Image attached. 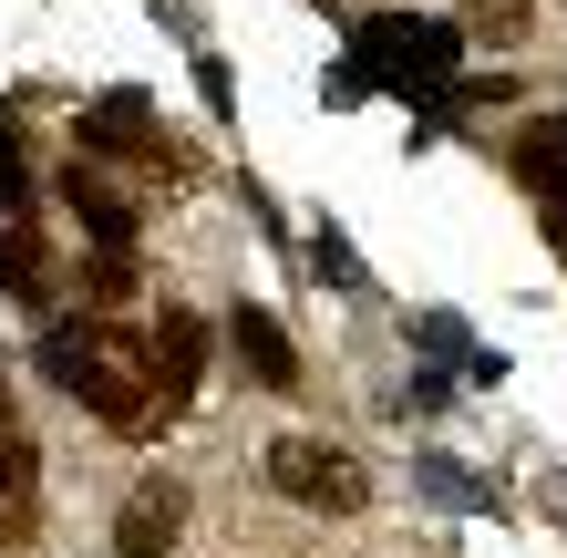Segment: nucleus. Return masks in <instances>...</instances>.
Returning a JSON list of instances; mask_svg holds the SVG:
<instances>
[{
  "label": "nucleus",
  "mask_w": 567,
  "mask_h": 558,
  "mask_svg": "<svg viewBox=\"0 0 567 558\" xmlns=\"http://www.w3.org/2000/svg\"><path fill=\"white\" fill-rule=\"evenodd\" d=\"M62 196H73V217H83L104 248H135V217L114 207V186H104V176H83V166H73V176H62Z\"/></svg>",
  "instance_id": "1a4fd4ad"
},
{
  "label": "nucleus",
  "mask_w": 567,
  "mask_h": 558,
  "mask_svg": "<svg viewBox=\"0 0 567 558\" xmlns=\"http://www.w3.org/2000/svg\"><path fill=\"white\" fill-rule=\"evenodd\" d=\"M176 528H186V486H135L114 517V558H165Z\"/></svg>",
  "instance_id": "423d86ee"
},
{
  "label": "nucleus",
  "mask_w": 567,
  "mask_h": 558,
  "mask_svg": "<svg viewBox=\"0 0 567 558\" xmlns=\"http://www.w3.org/2000/svg\"><path fill=\"white\" fill-rule=\"evenodd\" d=\"M42 373L73 393L83 414H104V424H145V404H155V363L124 332H104V321H52L42 332Z\"/></svg>",
  "instance_id": "f257e3e1"
},
{
  "label": "nucleus",
  "mask_w": 567,
  "mask_h": 558,
  "mask_svg": "<svg viewBox=\"0 0 567 558\" xmlns=\"http://www.w3.org/2000/svg\"><path fill=\"white\" fill-rule=\"evenodd\" d=\"M310 258H320V290H372V280H361V258H351V239H330V227L310 239Z\"/></svg>",
  "instance_id": "9d476101"
},
{
  "label": "nucleus",
  "mask_w": 567,
  "mask_h": 558,
  "mask_svg": "<svg viewBox=\"0 0 567 558\" xmlns=\"http://www.w3.org/2000/svg\"><path fill=\"white\" fill-rule=\"evenodd\" d=\"M11 476H21V455H0V486H11Z\"/></svg>",
  "instance_id": "f8f14e48"
},
{
  "label": "nucleus",
  "mask_w": 567,
  "mask_h": 558,
  "mask_svg": "<svg viewBox=\"0 0 567 558\" xmlns=\"http://www.w3.org/2000/svg\"><path fill=\"white\" fill-rule=\"evenodd\" d=\"M475 42H526V0H475Z\"/></svg>",
  "instance_id": "9b49d317"
},
{
  "label": "nucleus",
  "mask_w": 567,
  "mask_h": 558,
  "mask_svg": "<svg viewBox=\"0 0 567 558\" xmlns=\"http://www.w3.org/2000/svg\"><path fill=\"white\" fill-rule=\"evenodd\" d=\"M83 145H104V155H145V166H165V176H176V155H165V135L145 124V104H135V93H104V104L83 114Z\"/></svg>",
  "instance_id": "0eeeda50"
},
{
  "label": "nucleus",
  "mask_w": 567,
  "mask_h": 558,
  "mask_svg": "<svg viewBox=\"0 0 567 558\" xmlns=\"http://www.w3.org/2000/svg\"><path fill=\"white\" fill-rule=\"evenodd\" d=\"M227 352H238V363H248V383L258 393H299V352H289V332H279V321L269 311H227Z\"/></svg>",
  "instance_id": "39448f33"
},
{
  "label": "nucleus",
  "mask_w": 567,
  "mask_h": 558,
  "mask_svg": "<svg viewBox=\"0 0 567 558\" xmlns=\"http://www.w3.org/2000/svg\"><path fill=\"white\" fill-rule=\"evenodd\" d=\"M516 176L537 186V217H547V239L567 248V114H537L516 135Z\"/></svg>",
  "instance_id": "20e7f679"
},
{
  "label": "nucleus",
  "mask_w": 567,
  "mask_h": 558,
  "mask_svg": "<svg viewBox=\"0 0 567 558\" xmlns=\"http://www.w3.org/2000/svg\"><path fill=\"white\" fill-rule=\"evenodd\" d=\"M196 363H207V321H196V311H165L155 321V393H165V414L196 393Z\"/></svg>",
  "instance_id": "6e6552de"
},
{
  "label": "nucleus",
  "mask_w": 567,
  "mask_h": 558,
  "mask_svg": "<svg viewBox=\"0 0 567 558\" xmlns=\"http://www.w3.org/2000/svg\"><path fill=\"white\" fill-rule=\"evenodd\" d=\"M258 476L279 486L289 507H320V517H351L361 497H372V476H361V455L320 445V435H279L269 455H258Z\"/></svg>",
  "instance_id": "7ed1b4c3"
},
{
  "label": "nucleus",
  "mask_w": 567,
  "mask_h": 558,
  "mask_svg": "<svg viewBox=\"0 0 567 558\" xmlns=\"http://www.w3.org/2000/svg\"><path fill=\"white\" fill-rule=\"evenodd\" d=\"M454 62H464V31L454 21H413V11H372L351 31V73H341V93H361V83H454Z\"/></svg>",
  "instance_id": "f03ea898"
}]
</instances>
